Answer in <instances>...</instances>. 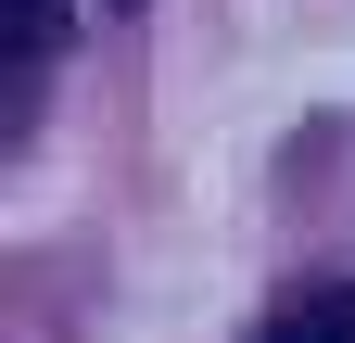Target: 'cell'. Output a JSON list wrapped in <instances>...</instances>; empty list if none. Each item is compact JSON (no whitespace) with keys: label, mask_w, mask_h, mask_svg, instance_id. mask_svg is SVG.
<instances>
[{"label":"cell","mask_w":355,"mask_h":343,"mask_svg":"<svg viewBox=\"0 0 355 343\" xmlns=\"http://www.w3.org/2000/svg\"><path fill=\"white\" fill-rule=\"evenodd\" d=\"M254 343H355V292H292Z\"/></svg>","instance_id":"1"},{"label":"cell","mask_w":355,"mask_h":343,"mask_svg":"<svg viewBox=\"0 0 355 343\" xmlns=\"http://www.w3.org/2000/svg\"><path fill=\"white\" fill-rule=\"evenodd\" d=\"M51 38H64V0H0V76H26Z\"/></svg>","instance_id":"2"}]
</instances>
